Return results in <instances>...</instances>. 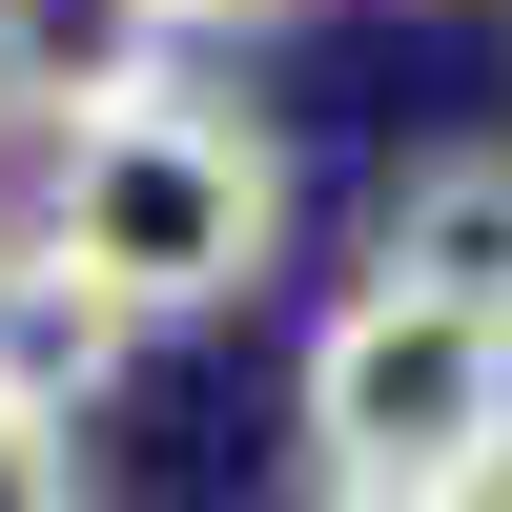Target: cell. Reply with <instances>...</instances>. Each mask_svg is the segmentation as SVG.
<instances>
[{"instance_id":"obj_1","label":"cell","mask_w":512,"mask_h":512,"mask_svg":"<svg viewBox=\"0 0 512 512\" xmlns=\"http://www.w3.org/2000/svg\"><path fill=\"white\" fill-rule=\"evenodd\" d=\"M21 246H62L123 328H205V308H246L267 246H287V144L226 123V103H185V82H144V103H103V123L41 144Z\"/></svg>"},{"instance_id":"obj_2","label":"cell","mask_w":512,"mask_h":512,"mask_svg":"<svg viewBox=\"0 0 512 512\" xmlns=\"http://www.w3.org/2000/svg\"><path fill=\"white\" fill-rule=\"evenodd\" d=\"M308 472L472 512V492L512 472V328L410 308V287H349V308L308 328Z\"/></svg>"},{"instance_id":"obj_3","label":"cell","mask_w":512,"mask_h":512,"mask_svg":"<svg viewBox=\"0 0 512 512\" xmlns=\"http://www.w3.org/2000/svg\"><path fill=\"white\" fill-rule=\"evenodd\" d=\"M369 287L512 328V144H431V164H410V185L369 205Z\"/></svg>"},{"instance_id":"obj_4","label":"cell","mask_w":512,"mask_h":512,"mask_svg":"<svg viewBox=\"0 0 512 512\" xmlns=\"http://www.w3.org/2000/svg\"><path fill=\"white\" fill-rule=\"evenodd\" d=\"M144 82H164V0H0V123L21 144L144 103Z\"/></svg>"},{"instance_id":"obj_5","label":"cell","mask_w":512,"mask_h":512,"mask_svg":"<svg viewBox=\"0 0 512 512\" xmlns=\"http://www.w3.org/2000/svg\"><path fill=\"white\" fill-rule=\"evenodd\" d=\"M123 349H144V328H123L103 287L62 267V246H0V410H41V431H82V410L123 390Z\"/></svg>"},{"instance_id":"obj_6","label":"cell","mask_w":512,"mask_h":512,"mask_svg":"<svg viewBox=\"0 0 512 512\" xmlns=\"http://www.w3.org/2000/svg\"><path fill=\"white\" fill-rule=\"evenodd\" d=\"M0 512H82V431H41V410H0Z\"/></svg>"},{"instance_id":"obj_7","label":"cell","mask_w":512,"mask_h":512,"mask_svg":"<svg viewBox=\"0 0 512 512\" xmlns=\"http://www.w3.org/2000/svg\"><path fill=\"white\" fill-rule=\"evenodd\" d=\"M226 21H287V0H164V41H226Z\"/></svg>"},{"instance_id":"obj_8","label":"cell","mask_w":512,"mask_h":512,"mask_svg":"<svg viewBox=\"0 0 512 512\" xmlns=\"http://www.w3.org/2000/svg\"><path fill=\"white\" fill-rule=\"evenodd\" d=\"M287 512H431V492H349V472H308V492H287Z\"/></svg>"},{"instance_id":"obj_9","label":"cell","mask_w":512,"mask_h":512,"mask_svg":"<svg viewBox=\"0 0 512 512\" xmlns=\"http://www.w3.org/2000/svg\"><path fill=\"white\" fill-rule=\"evenodd\" d=\"M0 246H21V164H0Z\"/></svg>"},{"instance_id":"obj_10","label":"cell","mask_w":512,"mask_h":512,"mask_svg":"<svg viewBox=\"0 0 512 512\" xmlns=\"http://www.w3.org/2000/svg\"><path fill=\"white\" fill-rule=\"evenodd\" d=\"M472 512H512V472H492V492H472Z\"/></svg>"}]
</instances>
